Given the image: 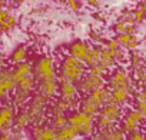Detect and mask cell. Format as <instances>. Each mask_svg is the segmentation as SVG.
Returning a JSON list of instances; mask_svg holds the SVG:
<instances>
[{
    "label": "cell",
    "mask_w": 146,
    "mask_h": 140,
    "mask_svg": "<svg viewBox=\"0 0 146 140\" xmlns=\"http://www.w3.org/2000/svg\"><path fill=\"white\" fill-rule=\"evenodd\" d=\"M10 131H12V137H13V140H27V137H29L27 130H23V129L12 127Z\"/></svg>",
    "instance_id": "obj_34"
},
{
    "label": "cell",
    "mask_w": 146,
    "mask_h": 140,
    "mask_svg": "<svg viewBox=\"0 0 146 140\" xmlns=\"http://www.w3.org/2000/svg\"><path fill=\"white\" fill-rule=\"evenodd\" d=\"M100 49H102V46H96V44L90 46V50H89V53H88V56H86V60H85L86 67H90V66H95V64L99 63Z\"/></svg>",
    "instance_id": "obj_26"
},
{
    "label": "cell",
    "mask_w": 146,
    "mask_h": 140,
    "mask_svg": "<svg viewBox=\"0 0 146 140\" xmlns=\"http://www.w3.org/2000/svg\"><path fill=\"white\" fill-rule=\"evenodd\" d=\"M145 3H142L135 12H132V15H133V20H135V24H137V23H142L145 19H146V16H145Z\"/></svg>",
    "instance_id": "obj_32"
},
{
    "label": "cell",
    "mask_w": 146,
    "mask_h": 140,
    "mask_svg": "<svg viewBox=\"0 0 146 140\" xmlns=\"http://www.w3.org/2000/svg\"><path fill=\"white\" fill-rule=\"evenodd\" d=\"M27 56H29V49H27V46L26 44H17L13 50H12V53H10V56L7 57V60L12 63V64H19V63H23V61H27Z\"/></svg>",
    "instance_id": "obj_17"
},
{
    "label": "cell",
    "mask_w": 146,
    "mask_h": 140,
    "mask_svg": "<svg viewBox=\"0 0 146 140\" xmlns=\"http://www.w3.org/2000/svg\"><path fill=\"white\" fill-rule=\"evenodd\" d=\"M122 114H123V112H122L120 106L108 102L95 117V124H96V129L99 130V133L110 130L113 127H117V123L120 122Z\"/></svg>",
    "instance_id": "obj_2"
},
{
    "label": "cell",
    "mask_w": 146,
    "mask_h": 140,
    "mask_svg": "<svg viewBox=\"0 0 146 140\" xmlns=\"http://www.w3.org/2000/svg\"><path fill=\"white\" fill-rule=\"evenodd\" d=\"M89 39H90V42L93 43V44H96V46H103L105 44V37H103V34L100 33V32H96V30H92L90 33H89Z\"/></svg>",
    "instance_id": "obj_33"
},
{
    "label": "cell",
    "mask_w": 146,
    "mask_h": 140,
    "mask_svg": "<svg viewBox=\"0 0 146 140\" xmlns=\"http://www.w3.org/2000/svg\"><path fill=\"white\" fill-rule=\"evenodd\" d=\"M99 63L102 64V66H105L108 70H110L112 67H116V60L113 59V56H112V53L105 47V46H102V49H100V57H99Z\"/></svg>",
    "instance_id": "obj_24"
},
{
    "label": "cell",
    "mask_w": 146,
    "mask_h": 140,
    "mask_svg": "<svg viewBox=\"0 0 146 140\" xmlns=\"http://www.w3.org/2000/svg\"><path fill=\"white\" fill-rule=\"evenodd\" d=\"M5 5H10V6H19L23 3V0H3Z\"/></svg>",
    "instance_id": "obj_41"
},
{
    "label": "cell",
    "mask_w": 146,
    "mask_h": 140,
    "mask_svg": "<svg viewBox=\"0 0 146 140\" xmlns=\"http://www.w3.org/2000/svg\"><path fill=\"white\" fill-rule=\"evenodd\" d=\"M66 124H67V116L66 114H50L49 126L53 127L54 130H59V129H62Z\"/></svg>",
    "instance_id": "obj_29"
},
{
    "label": "cell",
    "mask_w": 146,
    "mask_h": 140,
    "mask_svg": "<svg viewBox=\"0 0 146 140\" xmlns=\"http://www.w3.org/2000/svg\"><path fill=\"white\" fill-rule=\"evenodd\" d=\"M12 76H13V80H15V83L16 82H19L20 79H23V77H26V76H29V75H33V64L30 63V61H23V63H19V64H16L12 70Z\"/></svg>",
    "instance_id": "obj_16"
},
{
    "label": "cell",
    "mask_w": 146,
    "mask_h": 140,
    "mask_svg": "<svg viewBox=\"0 0 146 140\" xmlns=\"http://www.w3.org/2000/svg\"><path fill=\"white\" fill-rule=\"evenodd\" d=\"M79 137L80 136L75 131V129H72L67 124L56 130V140H78Z\"/></svg>",
    "instance_id": "obj_23"
},
{
    "label": "cell",
    "mask_w": 146,
    "mask_h": 140,
    "mask_svg": "<svg viewBox=\"0 0 146 140\" xmlns=\"http://www.w3.org/2000/svg\"><path fill=\"white\" fill-rule=\"evenodd\" d=\"M89 50H90V44H89L86 40L78 39V40L72 42V43L69 44V47H67V54L85 63Z\"/></svg>",
    "instance_id": "obj_12"
},
{
    "label": "cell",
    "mask_w": 146,
    "mask_h": 140,
    "mask_svg": "<svg viewBox=\"0 0 146 140\" xmlns=\"http://www.w3.org/2000/svg\"><path fill=\"white\" fill-rule=\"evenodd\" d=\"M27 133L30 140H56V130L44 123L32 126L27 130Z\"/></svg>",
    "instance_id": "obj_11"
},
{
    "label": "cell",
    "mask_w": 146,
    "mask_h": 140,
    "mask_svg": "<svg viewBox=\"0 0 146 140\" xmlns=\"http://www.w3.org/2000/svg\"><path fill=\"white\" fill-rule=\"evenodd\" d=\"M86 2H88V5L90 6V7H99V0H86Z\"/></svg>",
    "instance_id": "obj_43"
},
{
    "label": "cell",
    "mask_w": 146,
    "mask_h": 140,
    "mask_svg": "<svg viewBox=\"0 0 146 140\" xmlns=\"http://www.w3.org/2000/svg\"><path fill=\"white\" fill-rule=\"evenodd\" d=\"M15 114H16V109L10 103L6 102L0 104V131L13 127Z\"/></svg>",
    "instance_id": "obj_13"
},
{
    "label": "cell",
    "mask_w": 146,
    "mask_h": 140,
    "mask_svg": "<svg viewBox=\"0 0 146 140\" xmlns=\"http://www.w3.org/2000/svg\"><path fill=\"white\" fill-rule=\"evenodd\" d=\"M108 72H109V70H108L105 66H102L100 63H98V64H95V66L88 67V72H86V73H90V75H95V76L105 77V76L108 75Z\"/></svg>",
    "instance_id": "obj_31"
},
{
    "label": "cell",
    "mask_w": 146,
    "mask_h": 140,
    "mask_svg": "<svg viewBox=\"0 0 146 140\" xmlns=\"http://www.w3.org/2000/svg\"><path fill=\"white\" fill-rule=\"evenodd\" d=\"M0 34H2V33H0Z\"/></svg>",
    "instance_id": "obj_45"
},
{
    "label": "cell",
    "mask_w": 146,
    "mask_h": 140,
    "mask_svg": "<svg viewBox=\"0 0 146 140\" xmlns=\"http://www.w3.org/2000/svg\"><path fill=\"white\" fill-rule=\"evenodd\" d=\"M143 122H145V117L136 109H129V110L125 112V114H122V117H120V127L119 129L125 134H127V133H130L133 130H137L142 126Z\"/></svg>",
    "instance_id": "obj_9"
},
{
    "label": "cell",
    "mask_w": 146,
    "mask_h": 140,
    "mask_svg": "<svg viewBox=\"0 0 146 140\" xmlns=\"http://www.w3.org/2000/svg\"><path fill=\"white\" fill-rule=\"evenodd\" d=\"M33 76L36 82L57 80V69L54 64V59L49 54L40 56L33 64Z\"/></svg>",
    "instance_id": "obj_6"
},
{
    "label": "cell",
    "mask_w": 146,
    "mask_h": 140,
    "mask_svg": "<svg viewBox=\"0 0 146 140\" xmlns=\"http://www.w3.org/2000/svg\"><path fill=\"white\" fill-rule=\"evenodd\" d=\"M127 27H129V24H126V23L122 22V20H117V22L113 24V32H115L116 34H123V33H126Z\"/></svg>",
    "instance_id": "obj_37"
},
{
    "label": "cell",
    "mask_w": 146,
    "mask_h": 140,
    "mask_svg": "<svg viewBox=\"0 0 146 140\" xmlns=\"http://www.w3.org/2000/svg\"><path fill=\"white\" fill-rule=\"evenodd\" d=\"M145 136H146V126H145Z\"/></svg>",
    "instance_id": "obj_44"
},
{
    "label": "cell",
    "mask_w": 146,
    "mask_h": 140,
    "mask_svg": "<svg viewBox=\"0 0 146 140\" xmlns=\"http://www.w3.org/2000/svg\"><path fill=\"white\" fill-rule=\"evenodd\" d=\"M67 126H70L72 129H75V131L79 136H83V137H89L96 130L95 117L83 113L79 109L69 112V114H67Z\"/></svg>",
    "instance_id": "obj_3"
},
{
    "label": "cell",
    "mask_w": 146,
    "mask_h": 140,
    "mask_svg": "<svg viewBox=\"0 0 146 140\" xmlns=\"http://www.w3.org/2000/svg\"><path fill=\"white\" fill-rule=\"evenodd\" d=\"M37 93L52 102L57 96V89H59V80H43L37 82Z\"/></svg>",
    "instance_id": "obj_14"
},
{
    "label": "cell",
    "mask_w": 146,
    "mask_h": 140,
    "mask_svg": "<svg viewBox=\"0 0 146 140\" xmlns=\"http://www.w3.org/2000/svg\"><path fill=\"white\" fill-rule=\"evenodd\" d=\"M64 5L72 12H79L82 9V2L80 0H64Z\"/></svg>",
    "instance_id": "obj_36"
},
{
    "label": "cell",
    "mask_w": 146,
    "mask_h": 140,
    "mask_svg": "<svg viewBox=\"0 0 146 140\" xmlns=\"http://www.w3.org/2000/svg\"><path fill=\"white\" fill-rule=\"evenodd\" d=\"M10 15V12L6 7H0V26L3 24V22L7 19V16Z\"/></svg>",
    "instance_id": "obj_39"
},
{
    "label": "cell",
    "mask_w": 146,
    "mask_h": 140,
    "mask_svg": "<svg viewBox=\"0 0 146 140\" xmlns=\"http://www.w3.org/2000/svg\"><path fill=\"white\" fill-rule=\"evenodd\" d=\"M105 83H106L105 77L86 73L79 82H76V89H78V93L79 94L88 96L92 92H95V90H98L100 87H105Z\"/></svg>",
    "instance_id": "obj_8"
},
{
    "label": "cell",
    "mask_w": 146,
    "mask_h": 140,
    "mask_svg": "<svg viewBox=\"0 0 146 140\" xmlns=\"http://www.w3.org/2000/svg\"><path fill=\"white\" fill-rule=\"evenodd\" d=\"M127 60H129V66H130L132 70L136 69V67H139L140 64H143V57H142V54H140L139 52H136V50L130 52V56H129Z\"/></svg>",
    "instance_id": "obj_30"
},
{
    "label": "cell",
    "mask_w": 146,
    "mask_h": 140,
    "mask_svg": "<svg viewBox=\"0 0 146 140\" xmlns=\"http://www.w3.org/2000/svg\"><path fill=\"white\" fill-rule=\"evenodd\" d=\"M0 140H13L10 129H7V130H3V131H0Z\"/></svg>",
    "instance_id": "obj_40"
},
{
    "label": "cell",
    "mask_w": 146,
    "mask_h": 140,
    "mask_svg": "<svg viewBox=\"0 0 146 140\" xmlns=\"http://www.w3.org/2000/svg\"><path fill=\"white\" fill-rule=\"evenodd\" d=\"M67 112H70L67 104L60 99L52 100L49 104V114H66Z\"/></svg>",
    "instance_id": "obj_25"
},
{
    "label": "cell",
    "mask_w": 146,
    "mask_h": 140,
    "mask_svg": "<svg viewBox=\"0 0 146 140\" xmlns=\"http://www.w3.org/2000/svg\"><path fill=\"white\" fill-rule=\"evenodd\" d=\"M88 72V67L83 61L72 57L69 54L63 56L59 67H57V79L59 80H67L72 83L79 82Z\"/></svg>",
    "instance_id": "obj_1"
},
{
    "label": "cell",
    "mask_w": 146,
    "mask_h": 140,
    "mask_svg": "<svg viewBox=\"0 0 146 140\" xmlns=\"http://www.w3.org/2000/svg\"><path fill=\"white\" fill-rule=\"evenodd\" d=\"M7 64V56L2 49V42H0V69H5Z\"/></svg>",
    "instance_id": "obj_38"
},
{
    "label": "cell",
    "mask_w": 146,
    "mask_h": 140,
    "mask_svg": "<svg viewBox=\"0 0 146 140\" xmlns=\"http://www.w3.org/2000/svg\"><path fill=\"white\" fill-rule=\"evenodd\" d=\"M16 89V83L13 80L10 69H0V102L6 103L10 99V94Z\"/></svg>",
    "instance_id": "obj_10"
},
{
    "label": "cell",
    "mask_w": 146,
    "mask_h": 140,
    "mask_svg": "<svg viewBox=\"0 0 146 140\" xmlns=\"http://www.w3.org/2000/svg\"><path fill=\"white\" fill-rule=\"evenodd\" d=\"M57 99L63 100L69 110H76L79 109V93L76 89V83H72L67 80H59V89H57Z\"/></svg>",
    "instance_id": "obj_7"
},
{
    "label": "cell",
    "mask_w": 146,
    "mask_h": 140,
    "mask_svg": "<svg viewBox=\"0 0 146 140\" xmlns=\"http://www.w3.org/2000/svg\"><path fill=\"white\" fill-rule=\"evenodd\" d=\"M100 136H102L103 140H126V134L119 127H113L110 130L102 131Z\"/></svg>",
    "instance_id": "obj_28"
},
{
    "label": "cell",
    "mask_w": 146,
    "mask_h": 140,
    "mask_svg": "<svg viewBox=\"0 0 146 140\" xmlns=\"http://www.w3.org/2000/svg\"><path fill=\"white\" fill-rule=\"evenodd\" d=\"M130 97H132V94H130L126 89L119 87V89H113V90H110L109 102L122 107V106L127 104V102H129V99H130Z\"/></svg>",
    "instance_id": "obj_18"
},
{
    "label": "cell",
    "mask_w": 146,
    "mask_h": 140,
    "mask_svg": "<svg viewBox=\"0 0 146 140\" xmlns=\"http://www.w3.org/2000/svg\"><path fill=\"white\" fill-rule=\"evenodd\" d=\"M49 104H50V102L47 99H44L43 96H40L37 92L30 94V99H29V102H27L25 109L30 114L32 126L43 124L46 122L47 113H49Z\"/></svg>",
    "instance_id": "obj_4"
},
{
    "label": "cell",
    "mask_w": 146,
    "mask_h": 140,
    "mask_svg": "<svg viewBox=\"0 0 146 140\" xmlns=\"http://www.w3.org/2000/svg\"><path fill=\"white\" fill-rule=\"evenodd\" d=\"M126 140H146V136H145V133L140 129H137V130H133V131L127 133L126 134Z\"/></svg>",
    "instance_id": "obj_35"
},
{
    "label": "cell",
    "mask_w": 146,
    "mask_h": 140,
    "mask_svg": "<svg viewBox=\"0 0 146 140\" xmlns=\"http://www.w3.org/2000/svg\"><path fill=\"white\" fill-rule=\"evenodd\" d=\"M108 83V89L109 90H113V89H119V87H123L126 89L132 96L133 93L137 90V85L135 83V80L132 79L129 70L123 66H116L112 72L109 73V77L106 80Z\"/></svg>",
    "instance_id": "obj_5"
},
{
    "label": "cell",
    "mask_w": 146,
    "mask_h": 140,
    "mask_svg": "<svg viewBox=\"0 0 146 140\" xmlns=\"http://www.w3.org/2000/svg\"><path fill=\"white\" fill-rule=\"evenodd\" d=\"M132 79L135 80V83L140 87H146V66L140 64L139 67L133 69V76Z\"/></svg>",
    "instance_id": "obj_27"
},
{
    "label": "cell",
    "mask_w": 146,
    "mask_h": 140,
    "mask_svg": "<svg viewBox=\"0 0 146 140\" xmlns=\"http://www.w3.org/2000/svg\"><path fill=\"white\" fill-rule=\"evenodd\" d=\"M88 140H103V139H102L100 133H93V134H90L88 137Z\"/></svg>",
    "instance_id": "obj_42"
},
{
    "label": "cell",
    "mask_w": 146,
    "mask_h": 140,
    "mask_svg": "<svg viewBox=\"0 0 146 140\" xmlns=\"http://www.w3.org/2000/svg\"><path fill=\"white\" fill-rule=\"evenodd\" d=\"M133 99H135V107L133 109H136L146 119V87L136 90L133 93Z\"/></svg>",
    "instance_id": "obj_22"
},
{
    "label": "cell",
    "mask_w": 146,
    "mask_h": 140,
    "mask_svg": "<svg viewBox=\"0 0 146 140\" xmlns=\"http://www.w3.org/2000/svg\"><path fill=\"white\" fill-rule=\"evenodd\" d=\"M36 87H37V82H36L33 75H29V76L20 79L19 82H16V89L22 90V92H25L27 94H32L36 90Z\"/></svg>",
    "instance_id": "obj_21"
},
{
    "label": "cell",
    "mask_w": 146,
    "mask_h": 140,
    "mask_svg": "<svg viewBox=\"0 0 146 140\" xmlns=\"http://www.w3.org/2000/svg\"><path fill=\"white\" fill-rule=\"evenodd\" d=\"M116 40H117V43L122 49H126V50H130V52L136 50L140 46V40L136 34H126V33L117 34Z\"/></svg>",
    "instance_id": "obj_15"
},
{
    "label": "cell",
    "mask_w": 146,
    "mask_h": 140,
    "mask_svg": "<svg viewBox=\"0 0 146 140\" xmlns=\"http://www.w3.org/2000/svg\"><path fill=\"white\" fill-rule=\"evenodd\" d=\"M13 127L23 129V130H29L32 127V119L26 109H20L19 112H16L13 119Z\"/></svg>",
    "instance_id": "obj_19"
},
{
    "label": "cell",
    "mask_w": 146,
    "mask_h": 140,
    "mask_svg": "<svg viewBox=\"0 0 146 140\" xmlns=\"http://www.w3.org/2000/svg\"><path fill=\"white\" fill-rule=\"evenodd\" d=\"M29 99H30V94H27V93H25V92H22V90H17V89H15L13 90V93L10 94V104L15 107V109H25L26 107V104H27V102H29Z\"/></svg>",
    "instance_id": "obj_20"
}]
</instances>
